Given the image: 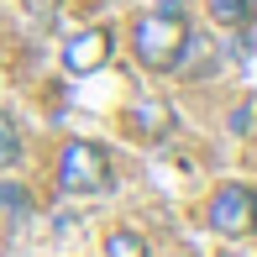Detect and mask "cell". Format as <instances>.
<instances>
[{
	"instance_id": "1",
	"label": "cell",
	"mask_w": 257,
	"mask_h": 257,
	"mask_svg": "<svg viewBox=\"0 0 257 257\" xmlns=\"http://www.w3.org/2000/svg\"><path fill=\"white\" fill-rule=\"evenodd\" d=\"M189 16H184L179 0H163L158 11H147V16H137L132 27V48H137V63L153 68V74H168V68L184 63V53H189Z\"/></svg>"
},
{
	"instance_id": "2",
	"label": "cell",
	"mask_w": 257,
	"mask_h": 257,
	"mask_svg": "<svg viewBox=\"0 0 257 257\" xmlns=\"http://www.w3.org/2000/svg\"><path fill=\"white\" fill-rule=\"evenodd\" d=\"M110 184V158L89 137H68L58 147V189L63 194H100Z\"/></svg>"
},
{
	"instance_id": "3",
	"label": "cell",
	"mask_w": 257,
	"mask_h": 257,
	"mask_svg": "<svg viewBox=\"0 0 257 257\" xmlns=\"http://www.w3.org/2000/svg\"><path fill=\"white\" fill-rule=\"evenodd\" d=\"M210 226L220 236H252L257 231V189L252 184H220L210 194Z\"/></svg>"
},
{
	"instance_id": "4",
	"label": "cell",
	"mask_w": 257,
	"mask_h": 257,
	"mask_svg": "<svg viewBox=\"0 0 257 257\" xmlns=\"http://www.w3.org/2000/svg\"><path fill=\"white\" fill-rule=\"evenodd\" d=\"M110 53H115V37H110V27H84V32H74V37L63 42V68L68 74H100L105 63H110Z\"/></svg>"
},
{
	"instance_id": "5",
	"label": "cell",
	"mask_w": 257,
	"mask_h": 257,
	"mask_svg": "<svg viewBox=\"0 0 257 257\" xmlns=\"http://www.w3.org/2000/svg\"><path fill=\"white\" fill-rule=\"evenodd\" d=\"M173 126H179V115H173V105L158 100V95H142L132 110H126V137H137V142H168Z\"/></svg>"
},
{
	"instance_id": "6",
	"label": "cell",
	"mask_w": 257,
	"mask_h": 257,
	"mask_svg": "<svg viewBox=\"0 0 257 257\" xmlns=\"http://www.w3.org/2000/svg\"><path fill=\"white\" fill-rule=\"evenodd\" d=\"M205 11H210V21H215V27L236 32V27H252L257 0H205Z\"/></svg>"
},
{
	"instance_id": "7",
	"label": "cell",
	"mask_w": 257,
	"mask_h": 257,
	"mask_svg": "<svg viewBox=\"0 0 257 257\" xmlns=\"http://www.w3.org/2000/svg\"><path fill=\"white\" fill-rule=\"evenodd\" d=\"M16 163H21V132L11 121V110H0V173L16 168Z\"/></svg>"
},
{
	"instance_id": "8",
	"label": "cell",
	"mask_w": 257,
	"mask_h": 257,
	"mask_svg": "<svg viewBox=\"0 0 257 257\" xmlns=\"http://www.w3.org/2000/svg\"><path fill=\"white\" fill-rule=\"evenodd\" d=\"M105 257H147V241L137 236V231H110V236H105Z\"/></svg>"
},
{
	"instance_id": "9",
	"label": "cell",
	"mask_w": 257,
	"mask_h": 257,
	"mask_svg": "<svg viewBox=\"0 0 257 257\" xmlns=\"http://www.w3.org/2000/svg\"><path fill=\"white\" fill-rule=\"evenodd\" d=\"M0 210H6V215H27V210H32L27 184H11V179H0Z\"/></svg>"
},
{
	"instance_id": "10",
	"label": "cell",
	"mask_w": 257,
	"mask_h": 257,
	"mask_svg": "<svg viewBox=\"0 0 257 257\" xmlns=\"http://www.w3.org/2000/svg\"><path fill=\"white\" fill-rule=\"evenodd\" d=\"M231 132H236V137H247V132H252V105H247V100L231 110Z\"/></svg>"
},
{
	"instance_id": "11",
	"label": "cell",
	"mask_w": 257,
	"mask_h": 257,
	"mask_svg": "<svg viewBox=\"0 0 257 257\" xmlns=\"http://www.w3.org/2000/svg\"><path fill=\"white\" fill-rule=\"evenodd\" d=\"M21 6H27V11H32V16H48V11L58 6V0H21Z\"/></svg>"
},
{
	"instance_id": "12",
	"label": "cell",
	"mask_w": 257,
	"mask_h": 257,
	"mask_svg": "<svg viewBox=\"0 0 257 257\" xmlns=\"http://www.w3.org/2000/svg\"><path fill=\"white\" fill-rule=\"evenodd\" d=\"M173 257H194V252H173Z\"/></svg>"
},
{
	"instance_id": "13",
	"label": "cell",
	"mask_w": 257,
	"mask_h": 257,
	"mask_svg": "<svg viewBox=\"0 0 257 257\" xmlns=\"http://www.w3.org/2000/svg\"><path fill=\"white\" fill-rule=\"evenodd\" d=\"M252 163H257V142H252Z\"/></svg>"
}]
</instances>
